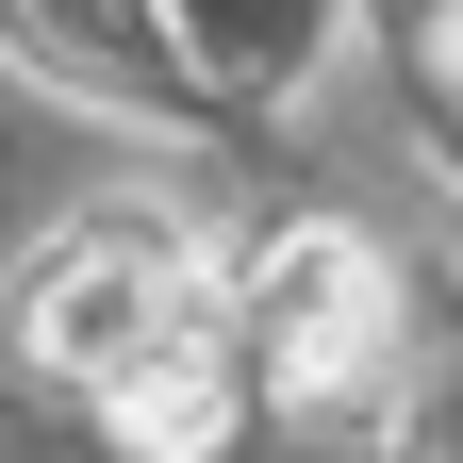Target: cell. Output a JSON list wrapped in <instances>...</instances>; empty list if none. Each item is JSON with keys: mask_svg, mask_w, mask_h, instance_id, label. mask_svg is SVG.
<instances>
[{"mask_svg": "<svg viewBox=\"0 0 463 463\" xmlns=\"http://www.w3.org/2000/svg\"><path fill=\"white\" fill-rule=\"evenodd\" d=\"M83 430L116 447V463H232L265 430V397H249V347H232V315L215 331H183L165 364H133L116 397H83Z\"/></svg>", "mask_w": 463, "mask_h": 463, "instance_id": "4", "label": "cell"}, {"mask_svg": "<svg viewBox=\"0 0 463 463\" xmlns=\"http://www.w3.org/2000/svg\"><path fill=\"white\" fill-rule=\"evenodd\" d=\"M0 67L116 133H215V83L165 33V0H0Z\"/></svg>", "mask_w": 463, "mask_h": 463, "instance_id": "3", "label": "cell"}, {"mask_svg": "<svg viewBox=\"0 0 463 463\" xmlns=\"http://www.w3.org/2000/svg\"><path fill=\"white\" fill-rule=\"evenodd\" d=\"M215 315H232V265L165 199H83V215H50L17 249V364L67 381V397H116L133 364H165Z\"/></svg>", "mask_w": 463, "mask_h": 463, "instance_id": "2", "label": "cell"}, {"mask_svg": "<svg viewBox=\"0 0 463 463\" xmlns=\"http://www.w3.org/2000/svg\"><path fill=\"white\" fill-rule=\"evenodd\" d=\"M430 50H447V83H463V0H430Z\"/></svg>", "mask_w": 463, "mask_h": 463, "instance_id": "6", "label": "cell"}, {"mask_svg": "<svg viewBox=\"0 0 463 463\" xmlns=\"http://www.w3.org/2000/svg\"><path fill=\"white\" fill-rule=\"evenodd\" d=\"M232 347H249L265 414L397 430V397H414V265H397L364 215H281L265 249L232 265Z\"/></svg>", "mask_w": 463, "mask_h": 463, "instance_id": "1", "label": "cell"}, {"mask_svg": "<svg viewBox=\"0 0 463 463\" xmlns=\"http://www.w3.org/2000/svg\"><path fill=\"white\" fill-rule=\"evenodd\" d=\"M165 33L199 50L215 116H265V99H298L331 67V0H165Z\"/></svg>", "mask_w": 463, "mask_h": 463, "instance_id": "5", "label": "cell"}]
</instances>
